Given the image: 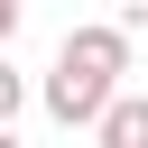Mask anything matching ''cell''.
<instances>
[{
	"label": "cell",
	"mask_w": 148,
	"mask_h": 148,
	"mask_svg": "<svg viewBox=\"0 0 148 148\" xmlns=\"http://www.w3.org/2000/svg\"><path fill=\"white\" fill-rule=\"evenodd\" d=\"M120 74H130V28L120 18H92L56 46V74H46V111L65 130H102L111 102H120Z\"/></svg>",
	"instance_id": "obj_1"
},
{
	"label": "cell",
	"mask_w": 148,
	"mask_h": 148,
	"mask_svg": "<svg viewBox=\"0 0 148 148\" xmlns=\"http://www.w3.org/2000/svg\"><path fill=\"white\" fill-rule=\"evenodd\" d=\"M92 139H102V148H148V92H120L111 120H102Z\"/></svg>",
	"instance_id": "obj_2"
},
{
	"label": "cell",
	"mask_w": 148,
	"mask_h": 148,
	"mask_svg": "<svg viewBox=\"0 0 148 148\" xmlns=\"http://www.w3.org/2000/svg\"><path fill=\"white\" fill-rule=\"evenodd\" d=\"M18 102H28V83L9 74V56H0V139H9V120H18Z\"/></svg>",
	"instance_id": "obj_3"
},
{
	"label": "cell",
	"mask_w": 148,
	"mask_h": 148,
	"mask_svg": "<svg viewBox=\"0 0 148 148\" xmlns=\"http://www.w3.org/2000/svg\"><path fill=\"white\" fill-rule=\"evenodd\" d=\"M9 37H18V0H0V56H9Z\"/></svg>",
	"instance_id": "obj_4"
},
{
	"label": "cell",
	"mask_w": 148,
	"mask_h": 148,
	"mask_svg": "<svg viewBox=\"0 0 148 148\" xmlns=\"http://www.w3.org/2000/svg\"><path fill=\"white\" fill-rule=\"evenodd\" d=\"M0 148H18V139H0Z\"/></svg>",
	"instance_id": "obj_5"
}]
</instances>
